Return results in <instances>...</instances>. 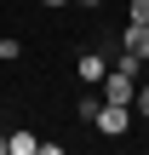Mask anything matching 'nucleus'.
Instances as JSON below:
<instances>
[{
    "mask_svg": "<svg viewBox=\"0 0 149 155\" xmlns=\"http://www.w3.org/2000/svg\"><path fill=\"white\" fill-rule=\"evenodd\" d=\"M98 92H103V104H132V98H138V86H132V75H126V69H109Z\"/></svg>",
    "mask_w": 149,
    "mask_h": 155,
    "instance_id": "f257e3e1",
    "label": "nucleus"
},
{
    "mask_svg": "<svg viewBox=\"0 0 149 155\" xmlns=\"http://www.w3.org/2000/svg\"><path fill=\"white\" fill-rule=\"evenodd\" d=\"M98 132L126 138V104H103V109H98Z\"/></svg>",
    "mask_w": 149,
    "mask_h": 155,
    "instance_id": "f03ea898",
    "label": "nucleus"
},
{
    "mask_svg": "<svg viewBox=\"0 0 149 155\" xmlns=\"http://www.w3.org/2000/svg\"><path fill=\"white\" fill-rule=\"evenodd\" d=\"M75 69H80V81H86V86H103V75H109V63H103L98 52H86V58H80Z\"/></svg>",
    "mask_w": 149,
    "mask_h": 155,
    "instance_id": "7ed1b4c3",
    "label": "nucleus"
},
{
    "mask_svg": "<svg viewBox=\"0 0 149 155\" xmlns=\"http://www.w3.org/2000/svg\"><path fill=\"white\" fill-rule=\"evenodd\" d=\"M121 46H126V52H138V58H149V23H132Z\"/></svg>",
    "mask_w": 149,
    "mask_h": 155,
    "instance_id": "20e7f679",
    "label": "nucleus"
},
{
    "mask_svg": "<svg viewBox=\"0 0 149 155\" xmlns=\"http://www.w3.org/2000/svg\"><path fill=\"white\" fill-rule=\"evenodd\" d=\"M6 150H11V155H40V138H29V132H11V138H6Z\"/></svg>",
    "mask_w": 149,
    "mask_h": 155,
    "instance_id": "39448f33",
    "label": "nucleus"
},
{
    "mask_svg": "<svg viewBox=\"0 0 149 155\" xmlns=\"http://www.w3.org/2000/svg\"><path fill=\"white\" fill-rule=\"evenodd\" d=\"M98 109H103V92H86V98H80V115H86V121H98Z\"/></svg>",
    "mask_w": 149,
    "mask_h": 155,
    "instance_id": "423d86ee",
    "label": "nucleus"
},
{
    "mask_svg": "<svg viewBox=\"0 0 149 155\" xmlns=\"http://www.w3.org/2000/svg\"><path fill=\"white\" fill-rule=\"evenodd\" d=\"M132 23H149V0H132Z\"/></svg>",
    "mask_w": 149,
    "mask_h": 155,
    "instance_id": "0eeeda50",
    "label": "nucleus"
},
{
    "mask_svg": "<svg viewBox=\"0 0 149 155\" xmlns=\"http://www.w3.org/2000/svg\"><path fill=\"white\" fill-rule=\"evenodd\" d=\"M132 104H138V109H144V115H149V86H144V92H138V98H132Z\"/></svg>",
    "mask_w": 149,
    "mask_h": 155,
    "instance_id": "6e6552de",
    "label": "nucleus"
},
{
    "mask_svg": "<svg viewBox=\"0 0 149 155\" xmlns=\"http://www.w3.org/2000/svg\"><path fill=\"white\" fill-rule=\"evenodd\" d=\"M75 6H103V0H75Z\"/></svg>",
    "mask_w": 149,
    "mask_h": 155,
    "instance_id": "1a4fd4ad",
    "label": "nucleus"
},
{
    "mask_svg": "<svg viewBox=\"0 0 149 155\" xmlns=\"http://www.w3.org/2000/svg\"><path fill=\"white\" fill-rule=\"evenodd\" d=\"M46 6H63V0H46Z\"/></svg>",
    "mask_w": 149,
    "mask_h": 155,
    "instance_id": "9d476101",
    "label": "nucleus"
},
{
    "mask_svg": "<svg viewBox=\"0 0 149 155\" xmlns=\"http://www.w3.org/2000/svg\"><path fill=\"white\" fill-rule=\"evenodd\" d=\"M0 150H6V138H0Z\"/></svg>",
    "mask_w": 149,
    "mask_h": 155,
    "instance_id": "9b49d317",
    "label": "nucleus"
}]
</instances>
